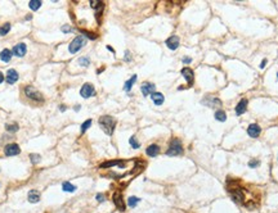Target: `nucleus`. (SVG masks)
<instances>
[{
    "label": "nucleus",
    "instance_id": "2eb2a0df",
    "mask_svg": "<svg viewBox=\"0 0 278 213\" xmlns=\"http://www.w3.org/2000/svg\"><path fill=\"white\" fill-rule=\"evenodd\" d=\"M246 109H247V100L242 99L236 107V114H237V116H241V114H243L246 112Z\"/></svg>",
    "mask_w": 278,
    "mask_h": 213
},
{
    "label": "nucleus",
    "instance_id": "79ce46f5",
    "mask_svg": "<svg viewBox=\"0 0 278 213\" xmlns=\"http://www.w3.org/2000/svg\"><path fill=\"white\" fill-rule=\"evenodd\" d=\"M277 78H278V73H277Z\"/></svg>",
    "mask_w": 278,
    "mask_h": 213
},
{
    "label": "nucleus",
    "instance_id": "423d86ee",
    "mask_svg": "<svg viewBox=\"0 0 278 213\" xmlns=\"http://www.w3.org/2000/svg\"><path fill=\"white\" fill-rule=\"evenodd\" d=\"M4 153L5 155H8V157H12V155H17L21 153V149L20 146L17 145V144H8L7 146L4 149Z\"/></svg>",
    "mask_w": 278,
    "mask_h": 213
},
{
    "label": "nucleus",
    "instance_id": "f03ea898",
    "mask_svg": "<svg viewBox=\"0 0 278 213\" xmlns=\"http://www.w3.org/2000/svg\"><path fill=\"white\" fill-rule=\"evenodd\" d=\"M86 44V39L84 35H80L77 37H75L72 40V43L68 45V51L71 54H75V53H77V51L84 46V45Z\"/></svg>",
    "mask_w": 278,
    "mask_h": 213
},
{
    "label": "nucleus",
    "instance_id": "58836bf2",
    "mask_svg": "<svg viewBox=\"0 0 278 213\" xmlns=\"http://www.w3.org/2000/svg\"><path fill=\"white\" fill-rule=\"evenodd\" d=\"M265 64H266V59H264V60L262 62V64H260V68H264V67H265Z\"/></svg>",
    "mask_w": 278,
    "mask_h": 213
},
{
    "label": "nucleus",
    "instance_id": "aec40b11",
    "mask_svg": "<svg viewBox=\"0 0 278 213\" xmlns=\"http://www.w3.org/2000/svg\"><path fill=\"white\" fill-rule=\"evenodd\" d=\"M124 162L123 160H109V162H104L101 164V168H109V167L113 166H123Z\"/></svg>",
    "mask_w": 278,
    "mask_h": 213
},
{
    "label": "nucleus",
    "instance_id": "c9c22d12",
    "mask_svg": "<svg viewBox=\"0 0 278 213\" xmlns=\"http://www.w3.org/2000/svg\"><path fill=\"white\" fill-rule=\"evenodd\" d=\"M97 200L98 201H104V200H106V197H104L103 194H98L97 195Z\"/></svg>",
    "mask_w": 278,
    "mask_h": 213
},
{
    "label": "nucleus",
    "instance_id": "f8f14e48",
    "mask_svg": "<svg viewBox=\"0 0 278 213\" xmlns=\"http://www.w3.org/2000/svg\"><path fill=\"white\" fill-rule=\"evenodd\" d=\"M182 74H183V77H184L185 80H187V82H188V85H189V86L193 84L194 76H193V71L191 70V68H188V67L183 68V70H182Z\"/></svg>",
    "mask_w": 278,
    "mask_h": 213
},
{
    "label": "nucleus",
    "instance_id": "7c9ffc66",
    "mask_svg": "<svg viewBox=\"0 0 278 213\" xmlns=\"http://www.w3.org/2000/svg\"><path fill=\"white\" fill-rule=\"evenodd\" d=\"M30 159H31V162H32L34 164H36V163L40 162V159H41V158H40L39 154H31V155H30Z\"/></svg>",
    "mask_w": 278,
    "mask_h": 213
},
{
    "label": "nucleus",
    "instance_id": "ea45409f",
    "mask_svg": "<svg viewBox=\"0 0 278 213\" xmlns=\"http://www.w3.org/2000/svg\"><path fill=\"white\" fill-rule=\"evenodd\" d=\"M4 81V74L2 73V72H0V84H2Z\"/></svg>",
    "mask_w": 278,
    "mask_h": 213
},
{
    "label": "nucleus",
    "instance_id": "4be33fe9",
    "mask_svg": "<svg viewBox=\"0 0 278 213\" xmlns=\"http://www.w3.org/2000/svg\"><path fill=\"white\" fill-rule=\"evenodd\" d=\"M137 81V74H134V76H133L129 81H126L125 82V86H124V90L125 91H130L131 90V88H133V85H134V82Z\"/></svg>",
    "mask_w": 278,
    "mask_h": 213
},
{
    "label": "nucleus",
    "instance_id": "1a4fd4ad",
    "mask_svg": "<svg viewBox=\"0 0 278 213\" xmlns=\"http://www.w3.org/2000/svg\"><path fill=\"white\" fill-rule=\"evenodd\" d=\"M141 90H142V94L144 96H148V95H152L156 90V86L151 82H144L142 86H141Z\"/></svg>",
    "mask_w": 278,
    "mask_h": 213
},
{
    "label": "nucleus",
    "instance_id": "c85d7f7f",
    "mask_svg": "<svg viewBox=\"0 0 278 213\" xmlns=\"http://www.w3.org/2000/svg\"><path fill=\"white\" fill-rule=\"evenodd\" d=\"M90 125H91V119H86L85 122L81 125V134H84V132L90 127Z\"/></svg>",
    "mask_w": 278,
    "mask_h": 213
},
{
    "label": "nucleus",
    "instance_id": "412c9836",
    "mask_svg": "<svg viewBox=\"0 0 278 213\" xmlns=\"http://www.w3.org/2000/svg\"><path fill=\"white\" fill-rule=\"evenodd\" d=\"M62 189H63V191H67V193H73L75 190H76V186L72 185V184H70L68 181H66V182H63V184H62Z\"/></svg>",
    "mask_w": 278,
    "mask_h": 213
},
{
    "label": "nucleus",
    "instance_id": "4c0bfd02",
    "mask_svg": "<svg viewBox=\"0 0 278 213\" xmlns=\"http://www.w3.org/2000/svg\"><path fill=\"white\" fill-rule=\"evenodd\" d=\"M191 58H183V63H191Z\"/></svg>",
    "mask_w": 278,
    "mask_h": 213
},
{
    "label": "nucleus",
    "instance_id": "393cba45",
    "mask_svg": "<svg viewBox=\"0 0 278 213\" xmlns=\"http://www.w3.org/2000/svg\"><path fill=\"white\" fill-rule=\"evenodd\" d=\"M9 30H10V23H5V25H3L2 27H0V36L7 35V33L9 32Z\"/></svg>",
    "mask_w": 278,
    "mask_h": 213
},
{
    "label": "nucleus",
    "instance_id": "72a5a7b5",
    "mask_svg": "<svg viewBox=\"0 0 278 213\" xmlns=\"http://www.w3.org/2000/svg\"><path fill=\"white\" fill-rule=\"evenodd\" d=\"M72 30H73V28H72V27H70L68 25H65V26H62V31L65 32V33H68V32H71Z\"/></svg>",
    "mask_w": 278,
    "mask_h": 213
},
{
    "label": "nucleus",
    "instance_id": "cd10ccee",
    "mask_svg": "<svg viewBox=\"0 0 278 213\" xmlns=\"http://www.w3.org/2000/svg\"><path fill=\"white\" fill-rule=\"evenodd\" d=\"M129 143H130V145H131V148H134V149H138L139 146V143H138V140H137V137L135 136H131L130 139H129Z\"/></svg>",
    "mask_w": 278,
    "mask_h": 213
},
{
    "label": "nucleus",
    "instance_id": "b1692460",
    "mask_svg": "<svg viewBox=\"0 0 278 213\" xmlns=\"http://www.w3.org/2000/svg\"><path fill=\"white\" fill-rule=\"evenodd\" d=\"M215 119H216V121H220V122H224V121L227 119L225 112H224V111H216V113H215Z\"/></svg>",
    "mask_w": 278,
    "mask_h": 213
},
{
    "label": "nucleus",
    "instance_id": "5701e85b",
    "mask_svg": "<svg viewBox=\"0 0 278 213\" xmlns=\"http://www.w3.org/2000/svg\"><path fill=\"white\" fill-rule=\"evenodd\" d=\"M28 7H30L32 10H37L40 7H41V2H40V0H31V2H28Z\"/></svg>",
    "mask_w": 278,
    "mask_h": 213
},
{
    "label": "nucleus",
    "instance_id": "6e6552de",
    "mask_svg": "<svg viewBox=\"0 0 278 213\" xmlns=\"http://www.w3.org/2000/svg\"><path fill=\"white\" fill-rule=\"evenodd\" d=\"M26 51H27V46H26V44L20 43V44H17L16 46L13 48V50H12V53H13V55H16V57H25Z\"/></svg>",
    "mask_w": 278,
    "mask_h": 213
},
{
    "label": "nucleus",
    "instance_id": "39448f33",
    "mask_svg": "<svg viewBox=\"0 0 278 213\" xmlns=\"http://www.w3.org/2000/svg\"><path fill=\"white\" fill-rule=\"evenodd\" d=\"M80 95L83 96V98H90L93 95H95V90H94V86H93L91 84H85L83 85V88H81L80 90Z\"/></svg>",
    "mask_w": 278,
    "mask_h": 213
},
{
    "label": "nucleus",
    "instance_id": "473e14b6",
    "mask_svg": "<svg viewBox=\"0 0 278 213\" xmlns=\"http://www.w3.org/2000/svg\"><path fill=\"white\" fill-rule=\"evenodd\" d=\"M260 164V162L258 159H251L250 162H248V167H251V168H255V167H258Z\"/></svg>",
    "mask_w": 278,
    "mask_h": 213
},
{
    "label": "nucleus",
    "instance_id": "f257e3e1",
    "mask_svg": "<svg viewBox=\"0 0 278 213\" xmlns=\"http://www.w3.org/2000/svg\"><path fill=\"white\" fill-rule=\"evenodd\" d=\"M98 122H99L101 129L106 132L107 135H112L113 134L115 125H116V119L113 117H111V116H102Z\"/></svg>",
    "mask_w": 278,
    "mask_h": 213
},
{
    "label": "nucleus",
    "instance_id": "f3484780",
    "mask_svg": "<svg viewBox=\"0 0 278 213\" xmlns=\"http://www.w3.org/2000/svg\"><path fill=\"white\" fill-rule=\"evenodd\" d=\"M27 199L30 203H37L40 200V193L37 190H31V191H28V195H27Z\"/></svg>",
    "mask_w": 278,
    "mask_h": 213
},
{
    "label": "nucleus",
    "instance_id": "dca6fc26",
    "mask_svg": "<svg viewBox=\"0 0 278 213\" xmlns=\"http://www.w3.org/2000/svg\"><path fill=\"white\" fill-rule=\"evenodd\" d=\"M146 153H147L148 157H156V155L160 153V146L156 145V144H152V145H149L146 149Z\"/></svg>",
    "mask_w": 278,
    "mask_h": 213
},
{
    "label": "nucleus",
    "instance_id": "f704fd0d",
    "mask_svg": "<svg viewBox=\"0 0 278 213\" xmlns=\"http://www.w3.org/2000/svg\"><path fill=\"white\" fill-rule=\"evenodd\" d=\"M83 33L86 36V37H89V39H91V40H94V39H97V36L95 35H91L90 32H86V31H83Z\"/></svg>",
    "mask_w": 278,
    "mask_h": 213
},
{
    "label": "nucleus",
    "instance_id": "c756f323",
    "mask_svg": "<svg viewBox=\"0 0 278 213\" xmlns=\"http://www.w3.org/2000/svg\"><path fill=\"white\" fill-rule=\"evenodd\" d=\"M79 64L83 66V67H88L90 64V60H89V58H86V57H83V58L79 59Z\"/></svg>",
    "mask_w": 278,
    "mask_h": 213
},
{
    "label": "nucleus",
    "instance_id": "bb28decb",
    "mask_svg": "<svg viewBox=\"0 0 278 213\" xmlns=\"http://www.w3.org/2000/svg\"><path fill=\"white\" fill-rule=\"evenodd\" d=\"M90 7L94 9H101V8H103V3L98 2V0H90Z\"/></svg>",
    "mask_w": 278,
    "mask_h": 213
},
{
    "label": "nucleus",
    "instance_id": "9d476101",
    "mask_svg": "<svg viewBox=\"0 0 278 213\" xmlns=\"http://www.w3.org/2000/svg\"><path fill=\"white\" fill-rule=\"evenodd\" d=\"M112 199H113L115 205L117 207V208H119L120 211H125V203H124V199H123V197H121V194H120L119 191H116V193L113 194Z\"/></svg>",
    "mask_w": 278,
    "mask_h": 213
},
{
    "label": "nucleus",
    "instance_id": "e433bc0d",
    "mask_svg": "<svg viewBox=\"0 0 278 213\" xmlns=\"http://www.w3.org/2000/svg\"><path fill=\"white\" fill-rule=\"evenodd\" d=\"M125 59L130 60V53H129V51H126V53H125Z\"/></svg>",
    "mask_w": 278,
    "mask_h": 213
},
{
    "label": "nucleus",
    "instance_id": "0eeeda50",
    "mask_svg": "<svg viewBox=\"0 0 278 213\" xmlns=\"http://www.w3.org/2000/svg\"><path fill=\"white\" fill-rule=\"evenodd\" d=\"M229 193H230L232 199H233L236 203H238V204H242L243 203V193H242L241 189H238V187L234 189V190L229 189Z\"/></svg>",
    "mask_w": 278,
    "mask_h": 213
},
{
    "label": "nucleus",
    "instance_id": "4468645a",
    "mask_svg": "<svg viewBox=\"0 0 278 213\" xmlns=\"http://www.w3.org/2000/svg\"><path fill=\"white\" fill-rule=\"evenodd\" d=\"M166 46L169 48V49H171V50H175V49H178L179 48V37L178 36H170L169 39L166 40Z\"/></svg>",
    "mask_w": 278,
    "mask_h": 213
},
{
    "label": "nucleus",
    "instance_id": "6ab92c4d",
    "mask_svg": "<svg viewBox=\"0 0 278 213\" xmlns=\"http://www.w3.org/2000/svg\"><path fill=\"white\" fill-rule=\"evenodd\" d=\"M12 55H13V53H12L9 49H4L2 53H0V59H2L3 62H5V63H8L12 59Z\"/></svg>",
    "mask_w": 278,
    "mask_h": 213
},
{
    "label": "nucleus",
    "instance_id": "7ed1b4c3",
    "mask_svg": "<svg viewBox=\"0 0 278 213\" xmlns=\"http://www.w3.org/2000/svg\"><path fill=\"white\" fill-rule=\"evenodd\" d=\"M182 153H183V146H182L180 141L178 139H173L169 149L166 150V155H173L174 157V155H180Z\"/></svg>",
    "mask_w": 278,
    "mask_h": 213
},
{
    "label": "nucleus",
    "instance_id": "ddd939ff",
    "mask_svg": "<svg viewBox=\"0 0 278 213\" xmlns=\"http://www.w3.org/2000/svg\"><path fill=\"white\" fill-rule=\"evenodd\" d=\"M260 132H262V129H260L256 123L250 125V126H248V129H247V134H248V136L254 137V139H255V137H259Z\"/></svg>",
    "mask_w": 278,
    "mask_h": 213
},
{
    "label": "nucleus",
    "instance_id": "20e7f679",
    "mask_svg": "<svg viewBox=\"0 0 278 213\" xmlns=\"http://www.w3.org/2000/svg\"><path fill=\"white\" fill-rule=\"evenodd\" d=\"M25 94H26V96L28 98V99H31V100H35V101H43L44 100L41 93L37 91L35 88H32V86H26V88H25Z\"/></svg>",
    "mask_w": 278,
    "mask_h": 213
},
{
    "label": "nucleus",
    "instance_id": "2f4dec72",
    "mask_svg": "<svg viewBox=\"0 0 278 213\" xmlns=\"http://www.w3.org/2000/svg\"><path fill=\"white\" fill-rule=\"evenodd\" d=\"M5 129H7L8 131H10V132H16L17 130H18V126H17V125H7V126H5Z\"/></svg>",
    "mask_w": 278,
    "mask_h": 213
},
{
    "label": "nucleus",
    "instance_id": "a19ab883",
    "mask_svg": "<svg viewBox=\"0 0 278 213\" xmlns=\"http://www.w3.org/2000/svg\"><path fill=\"white\" fill-rule=\"evenodd\" d=\"M107 49H108V50H111V51H112V53H115V50H113V49H112L111 46H107Z\"/></svg>",
    "mask_w": 278,
    "mask_h": 213
},
{
    "label": "nucleus",
    "instance_id": "a878e982",
    "mask_svg": "<svg viewBox=\"0 0 278 213\" xmlns=\"http://www.w3.org/2000/svg\"><path fill=\"white\" fill-rule=\"evenodd\" d=\"M141 201V199L137 198V197H130L129 200H127V204H129V207H131V208H134V207Z\"/></svg>",
    "mask_w": 278,
    "mask_h": 213
},
{
    "label": "nucleus",
    "instance_id": "9b49d317",
    "mask_svg": "<svg viewBox=\"0 0 278 213\" xmlns=\"http://www.w3.org/2000/svg\"><path fill=\"white\" fill-rule=\"evenodd\" d=\"M5 80H7V82L9 85H13V84H16L17 81H18V73H17L16 70H8Z\"/></svg>",
    "mask_w": 278,
    "mask_h": 213
},
{
    "label": "nucleus",
    "instance_id": "a211bd4d",
    "mask_svg": "<svg viewBox=\"0 0 278 213\" xmlns=\"http://www.w3.org/2000/svg\"><path fill=\"white\" fill-rule=\"evenodd\" d=\"M151 98H152V101L155 103L156 105H161L162 103H164V100H165V98H164V95H162L161 93H155L151 95Z\"/></svg>",
    "mask_w": 278,
    "mask_h": 213
}]
</instances>
